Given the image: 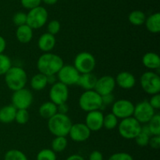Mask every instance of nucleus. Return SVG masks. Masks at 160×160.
<instances>
[{"label": "nucleus", "instance_id": "1", "mask_svg": "<svg viewBox=\"0 0 160 160\" xmlns=\"http://www.w3.org/2000/svg\"><path fill=\"white\" fill-rule=\"evenodd\" d=\"M64 65L62 58L58 54L49 53H44L41 55L37 61L38 70L40 73L46 75H56Z\"/></svg>", "mask_w": 160, "mask_h": 160}, {"label": "nucleus", "instance_id": "2", "mask_svg": "<svg viewBox=\"0 0 160 160\" xmlns=\"http://www.w3.org/2000/svg\"><path fill=\"white\" fill-rule=\"evenodd\" d=\"M73 124L67 115L56 113L48 119V129L55 136H67Z\"/></svg>", "mask_w": 160, "mask_h": 160}, {"label": "nucleus", "instance_id": "3", "mask_svg": "<svg viewBox=\"0 0 160 160\" xmlns=\"http://www.w3.org/2000/svg\"><path fill=\"white\" fill-rule=\"evenodd\" d=\"M4 77L6 86L12 92L24 88L28 80L26 71L19 66H12Z\"/></svg>", "mask_w": 160, "mask_h": 160}, {"label": "nucleus", "instance_id": "4", "mask_svg": "<svg viewBox=\"0 0 160 160\" xmlns=\"http://www.w3.org/2000/svg\"><path fill=\"white\" fill-rule=\"evenodd\" d=\"M78 104L81 110L88 112V111L100 110L102 107V96L94 89L85 90L80 97L78 100Z\"/></svg>", "mask_w": 160, "mask_h": 160}, {"label": "nucleus", "instance_id": "5", "mask_svg": "<svg viewBox=\"0 0 160 160\" xmlns=\"http://www.w3.org/2000/svg\"><path fill=\"white\" fill-rule=\"evenodd\" d=\"M142 124L133 116L121 119L118 123L119 134L126 140H134L141 132Z\"/></svg>", "mask_w": 160, "mask_h": 160}, {"label": "nucleus", "instance_id": "6", "mask_svg": "<svg viewBox=\"0 0 160 160\" xmlns=\"http://www.w3.org/2000/svg\"><path fill=\"white\" fill-rule=\"evenodd\" d=\"M140 84L142 89L149 95L159 93L160 77L155 71L144 72L140 78Z\"/></svg>", "mask_w": 160, "mask_h": 160}, {"label": "nucleus", "instance_id": "7", "mask_svg": "<svg viewBox=\"0 0 160 160\" xmlns=\"http://www.w3.org/2000/svg\"><path fill=\"white\" fill-rule=\"evenodd\" d=\"M73 66L80 74L90 73L93 72L96 66V60L92 53L81 52L74 57Z\"/></svg>", "mask_w": 160, "mask_h": 160}, {"label": "nucleus", "instance_id": "8", "mask_svg": "<svg viewBox=\"0 0 160 160\" xmlns=\"http://www.w3.org/2000/svg\"><path fill=\"white\" fill-rule=\"evenodd\" d=\"M48 13L47 9L42 6L30 9L27 13V24L33 30L39 29L45 26L48 21Z\"/></svg>", "mask_w": 160, "mask_h": 160}, {"label": "nucleus", "instance_id": "9", "mask_svg": "<svg viewBox=\"0 0 160 160\" xmlns=\"http://www.w3.org/2000/svg\"><path fill=\"white\" fill-rule=\"evenodd\" d=\"M33 93L30 89L22 88L18 90L13 91L11 97V104L16 109H28L33 103Z\"/></svg>", "mask_w": 160, "mask_h": 160}, {"label": "nucleus", "instance_id": "10", "mask_svg": "<svg viewBox=\"0 0 160 160\" xmlns=\"http://www.w3.org/2000/svg\"><path fill=\"white\" fill-rule=\"evenodd\" d=\"M156 114V110L150 105L148 100H142L134 105L133 117L141 124H147Z\"/></svg>", "mask_w": 160, "mask_h": 160}, {"label": "nucleus", "instance_id": "11", "mask_svg": "<svg viewBox=\"0 0 160 160\" xmlns=\"http://www.w3.org/2000/svg\"><path fill=\"white\" fill-rule=\"evenodd\" d=\"M81 74L78 72L71 64H64L60 70L56 74L57 80L60 83H63L66 86H73L78 84L79 77Z\"/></svg>", "mask_w": 160, "mask_h": 160}, {"label": "nucleus", "instance_id": "12", "mask_svg": "<svg viewBox=\"0 0 160 160\" xmlns=\"http://www.w3.org/2000/svg\"><path fill=\"white\" fill-rule=\"evenodd\" d=\"M134 104L128 99H119L112 104V113L118 119H123L133 116Z\"/></svg>", "mask_w": 160, "mask_h": 160}, {"label": "nucleus", "instance_id": "13", "mask_svg": "<svg viewBox=\"0 0 160 160\" xmlns=\"http://www.w3.org/2000/svg\"><path fill=\"white\" fill-rule=\"evenodd\" d=\"M69 88L63 83L57 81L52 85L49 89V99L52 102L59 105L60 104L66 103L69 98Z\"/></svg>", "mask_w": 160, "mask_h": 160}, {"label": "nucleus", "instance_id": "14", "mask_svg": "<svg viewBox=\"0 0 160 160\" xmlns=\"http://www.w3.org/2000/svg\"><path fill=\"white\" fill-rule=\"evenodd\" d=\"M91 130L84 122L73 123L68 135L75 142H84L91 136Z\"/></svg>", "mask_w": 160, "mask_h": 160}, {"label": "nucleus", "instance_id": "15", "mask_svg": "<svg viewBox=\"0 0 160 160\" xmlns=\"http://www.w3.org/2000/svg\"><path fill=\"white\" fill-rule=\"evenodd\" d=\"M116 86L117 84H116L115 78L111 75H103L100 78H98L94 90L96 91L99 95L104 96L106 94L112 93Z\"/></svg>", "mask_w": 160, "mask_h": 160}, {"label": "nucleus", "instance_id": "16", "mask_svg": "<svg viewBox=\"0 0 160 160\" xmlns=\"http://www.w3.org/2000/svg\"><path fill=\"white\" fill-rule=\"evenodd\" d=\"M104 114L100 110L88 111L85 118V122L91 132L99 131L103 127Z\"/></svg>", "mask_w": 160, "mask_h": 160}, {"label": "nucleus", "instance_id": "17", "mask_svg": "<svg viewBox=\"0 0 160 160\" xmlns=\"http://www.w3.org/2000/svg\"><path fill=\"white\" fill-rule=\"evenodd\" d=\"M116 84L123 89H131L135 86L136 78L132 73L129 72H120L115 78Z\"/></svg>", "mask_w": 160, "mask_h": 160}, {"label": "nucleus", "instance_id": "18", "mask_svg": "<svg viewBox=\"0 0 160 160\" xmlns=\"http://www.w3.org/2000/svg\"><path fill=\"white\" fill-rule=\"evenodd\" d=\"M56 39L55 35L48 32L41 35L38 40V47L41 51L44 53H49L55 48Z\"/></svg>", "mask_w": 160, "mask_h": 160}, {"label": "nucleus", "instance_id": "19", "mask_svg": "<svg viewBox=\"0 0 160 160\" xmlns=\"http://www.w3.org/2000/svg\"><path fill=\"white\" fill-rule=\"evenodd\" d=\"M142 62L146 68L150 71L159 70L160 67L159 56L154 52H148L142 56Z\"/></svg>", "mask_w": 160, "mask_h": 160}, {"label": "nucleus", "instance_id": "20", "mask_svg": "<svg viewBox=\"0 0 160 160\" xmlns=\"http://www.w3.org/2000/svg\"><path fill=\"white\" fill-rule=\"evenodd\" d=\"M34 30L28 26V24H23L17 27L16 30V38L22 44H28L32 40Z\"/></svg>", "mask_w": 160, "mask_h": 160}, {"label": "nucleus", "instance_id": "21", "mask_svg": "<svg viewBox=\"0 0 160 160\" xmlns=\"http://www.w3.org/2000/svg\"><path fill=\"white\" fill-rule=\"evenodd\" d=\"M97 79L98 78L96 77V75H94L92 72L81 74L77 85L81 86L84 90H92L95 88Z\"/></svg>", "mask_w": 160, "mask_h": 160}, {"label": "nucleus", "instance_id": "22", "mask_svg": "<svg viewBox=\"0 0 160 160\" xmlns=\"http://www.w3.org/2000/svg\"><path fill=\"white\" fill-rule=\"evenodd\" d=\"M145 25L146 29L152 34L160 32V13H155L146 17Z\"/></svg>", "mask_w": 160, "mask_h": 160}, {"label": "nucleus", "instance_id": "23", "mask_svg": "<svg viewBox=\"0 0 160 160\" xmlns=\"http://www.w3.org/2000/svg\"><path fill=\"white\" fill-rule=\"evenodd\" d=\"M17 109L12 104L5 105L0 108V122L9 124L15 120Z\"/></svg>", "mask_w": 160, "mask_h": 160}, {"label": "nucleus", "instance_id": "24", "mask_svg": "<svg viewBox=\"0 0 160 160\" xmlns=\"http://www.w3.org/2000/svg\"><path fill=\"white\" fill-rule=\"evenodd\" d=\"M38 113L42 118L48 119L57 113V105L51 100L42 104L38 108Z\"/></svg>", "mask_w": 160, "mask_h": 160}, {"label": "nucleus", "instance_id": "25", "mask_svg": "<svg viewBox=\"0 0 160 160\" xmlns=\"http://www.w3.org/2000/svg\"><path fill=\"white\" fill-rule=\"evenodd\" d=\"M30 85L34 90H43L48 85V81H47V76L38 72L31 77V80H30Z\"/></svg>", "mask_w": 160, "mask_h": 160}, {"label": "nucleus", "instance_id": "26", "mask_svg": "<svg viewBox=\"0 0 160 160\" xmlns=\"http://www.w3.org/2000/svg\"><path fill=\"white\" fill-rule=\"evenodd\" d=\"M151 136L152 135L150 133L148 125H147V124H145V125H142L141 132L137 135V136L134 140L138 146L145 147V146L148 145V142H149V139Z\"/></svg>", "mask_w": 160, "mask_h": 160}, {"label": "nucleus", "instance_id": "27", "mask_svg": "<svg viewBox=\"0 0 160 160\" xmlns=\"http://www.w3.org/2000/svg\"><path fill=\"white\" fill-rule=\"evenodd\" d=\"M146 15L142 10H134L130 13L128 20L134 26H141L145 24Z\"/></svg>", "mask_w": 160, "mask_h": 160}, {"label": "nucleus", "instance_id": "28", "mask_svg": "<svg viewBox=\"0 0 160 160\" xmlns=\"http://www.w3.org/2000/svg\"><path fill=\"white\" fill-rule=\"evenodd\" d=\"M67 145H68V140L67 136H55L51 143V149L56 153L62 152L65 151Z\"/></svg>", "mask_w": 160, "mask_h": 160}, {"label": "nucleus", "instance_id": "29", "mask_svg": "<svg viewBox=\"0 0 160 160\" xmlns=\"http://www.w3.org/2000/svg\"><path fill=\"white\" fill-rule=\"evenodd\" d=\"M152 136L160 135V115L155 114L147 123Z\"/></svg>", "mask_w": 160, "mask_h": 160}, {"label": "nucleus", "instance_id": "30", "mask_svg": "<svg viewBox=\"0 0 160 160\" xmlns=\"http://www.w3.org/2000/svg\"><path fill=\"white\" fill-rule=\"evenodd\" d=\"M119 123V119L117 116L114 115L112 112L108 113L106 115H104L103 119V127L106 130H112L113 129L117 128Z\"/></svg>", "mask_w": 160, "mask_h": 160}, {"label": "nucleus", "instance_id": "31", "mask_svg": "<svg viewBox=\"0 0 160 160\" xmlns=\"http://www.w3.org/2000/svg\"><path fill=\"white\" fill-rule=\"evenodd\" d=\"M4 160H28L27 155L18 149H10L4 155Z\"/></svg>", "mask_w": 160, "mask_h": 160}, {"label": "nucleus", "instance_id": "32", "mask_svg": "<svg viewBox=\"0 0 160 160\" xmlns=\"http://www.w3.org/2000/svg\"><path fill=\"white\" fill-rule=\"evenodd\" d=\"M56 153L51 148L42 149L36 156V160H56Z\"/></svg>", "mask_w": 160, "mask_h": 160}, {"label": "nucleus", "instance_id": "33", "mask_svg": "<svg viewBox=\"0 0 160 160\" xmlns=\"http://www.w3.org/2000/svg\"><path fill=\"white\" fill-rule=\"evenodd\" d=\"M12 61L7 55L0 54V75H4L12 67Z\"/></svg>", "mask_w": 160, "mask_h": 160}, {"label": "nucleus", "instance_id": "34", "mask_svg": "<svg viewBox=\"0 0 160 160\" xmlns=\"http://www.w3.org/2000/svg\"><path fill=\"white\" fill-rule=\"evenodd\" d=\"M30 114L28 109H17L15 115V120L20 125H24L29 121Z\"/></svg>", "mask_w": 160, "mask_h": 160}, {"label": "nucleus", "instance_id": "35", "mask_svg": "<svg viewBox=\"0 0 160 160\" xmlns=\"http://www.w3.org/2000/svg\"><path fill=\"white\" fill-rule=\"evenodd\" d=\"M61 28L60 22L57 20H52L49 21L47 24V32L49 34L56 35L59 32Z\"/></svg>", "mask_w": 160, "mask_h": 160}, {"label": "nucleus", "instance_id": "36", "mask_svg": "<svg viewBox=\"0 0 160 160\" xmlns=\"http://www.w3.org/2000/svg\"><path fill=\"white\" fill-rule=\"evenodd\" d=\"M12 22L17 27L27 24V13L23 12H17L12 17Z\"/></svg>", "mask_w": 160, "mask_h": 160}, {"label": "nucleus", "instance_id": "37", "mask_svg": "<svg viewBox=\"0 0 160 160\" xmlns=\"http://www.w3.org/2000/svg\"><path fill=\"white\" fill-rule=\"evenodd\" d=\"M108 160H134L132 155L127 152H117L109 156Z\"/></svg>", "mask_w": 160, "mask_h": 160}, {"label": "nucleus", "instance_id": "38", "mask_svg": "<svg viewBox=\"0 0 160 160\" xmlns=\"http://www.w3.org/2000/svg\"><path fill=\"white\" fill-rule=\"evenodd\" d=\"M20 3L23 8L30 10L41 6L42 0H20Z\"/></svg>", "mask_w": 160, "mask_h": 160}, {"label": "nucleus", "instance_id": "39", "mask_svg": "<svg viewBox=\"0 0 160 160\" xmlns=\"http://www.w3.org/2000/svg\"><path fill=\"white\" fill-rule=\"evenodd\" d=\"M102 107L101 108V111L103 108H106V107L109 106L110 104L112 105L113 102L115 101V98H114V96L112 95V93H109L102 96Z\"/></svg>", "mask_w": 160, "mask_h": 160}, {"label": "nucleus", "instance_id": "40", "mask_svg": "<svg viewBox=\"0 0 160 160\" xmlns=\"http://www.w3.org/2000/svg\"><path fill=\"white\" fill-rule=\"evenodd\" d=\"M148 103L150 104L152 107L155 110H159L160 108V95L159 93L152 95L151 98L148 100Z\"/></svg>", "mask_w": 160, "mask_h": 160}, {"label": "nucleus", "instance_id": "41", "mask_svg": "<svg viewBox=\"0 0 160 160\" xmlns=\"http://www.w3.org/2000/svg\"><path fill=\"white\" fill-rule=\"evenodd\" d=\"M148 145L153 149H159L160 147V135L158 136H151L148 142Z\"/></svg>", "mask_w": 160, "mask_h": 160}, {"label": "nucleus", "instance_id": "42", "mask_svg": "<svg viewBox=\"0 0 160 160\" xmlns=\"http://www.w3.org/2000/svg\"><path fill=\"white\" fill-rule=\"evenodd\" d=\"M103 155L99 151H93L89 155L88 160H103Z\"/></svg>", "mask_w": 160, "mask_h": 160}, {"label": "nucleus", "instance_id": "43", "mask_svg": "<svg viewBox=\"0 0 160 160\" xmlns=\"http://www.w3.org/2000/svg\"><path fill=\"white\" fill-rule=\"evenodd\" d=\"M69 111V106L68 104L66 103L60 104L57 105V112L60 113V114H65L67 115V112Z\"/></svg>", "mask_w": 160, "mask_h": 160}, {"label": "nucleus", "instance_id": "44", "mask_svg": "<svg viewBox=\"0 0 160 160\" xmlns=\"http://www.w3.org/2000/svg\"><path fill=\"white\" fill-rule=\"evenodd\" d=\"M6 48V41L2 35H0V54L3 53Z\"/></svg>", "mask_w": 160, "mask_h": 160}, {"label": "nucleus", "instance_id": "45", "mask_svg": "<svg viewBox=\"0 0 160 160\" xmlns=\"http://www.w3.org/2000/svg\"><path fill=\"white\" fill-rule=\"evenodd\" d=\"M66 160H85L83 156L78 154H73V155H70L66 158Z\"/></svg>", "mask_w": 160, "mask_h": 160}, {"label": "nucleus", "instance_id": "46", "mask_svg": "<svg viewBox=\"0 0 160 160\" xmlns=\"http://www.w3.org/2000/svg\"><path fill=\"white\" fill-rule=\"evenodd\" d=\"M47 81H48V84H54L57 82V77L56 75H48L47 76Z\"/></svg>", "mask_w": 160, "mask_h": 160}, {"label": "nucleus", "instance_id": "47", "mask_svg": "<svg viewBox=\"0 0 160 160\" xmlns=\"http://www.w3.org/2000/svg\"><path fill=\"white\" fill-rule=\"evenodd\" d=\"M42 2H43L46 5H48V6H52L57 3L58 0H42Z\"/></svg>", "mask_w": 160, "mask_h": 160}]
</instances>
